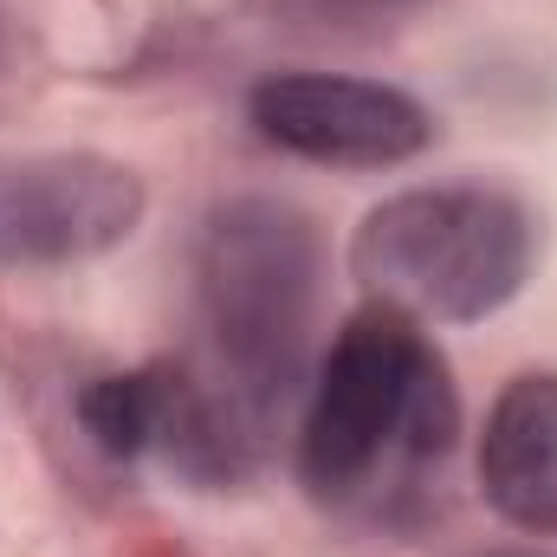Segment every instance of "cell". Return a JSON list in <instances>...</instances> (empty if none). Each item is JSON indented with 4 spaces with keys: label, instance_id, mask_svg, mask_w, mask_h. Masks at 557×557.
Wrapping results in <instances>:
<instances>
[{
    "label": "cell",
    "instance_id": "cell-4",
    "mask_svg": "<svg viewBox=\"0 0 557 557\" xmlns=\"http://www.w3.org/2000/svg\"><path fill=\"white\" fill-rule=\"evenodd\" d=\"M247 124L278 156L318 169H403L434 143V111L416 91L350 72H273L247 91Z\"/></svg>",
    "mask_w": 557,
    "mask_h": 557
},
{
    "label": "cell",
    "instance_id": "cell-7",
    "mask_svg": "<svg viewBox=\"0 0 557 557\" xmlns=\"http://www.w3.org/2000/svg\"><path fill=\"white\" fill-rule=\"evenodd\" d=\"M156 421H162V363L149 370H117V376H91L78 389V428L91 434L98 454L111 460H137L156 447Z\"/></svg>",
    "mask_w": 557,
    "mask_h": 557
},
{
    "label": "cell",
    "instance_id": "cell-3",
    "mask_svg": "<svg viewBox=\"0 0 557 557\" xmlns=\"http://www.w3.org/2000/svg\"><path fill=\"white\" fill-rule=\"evenodd\" d=\"M539 260V221L486 182H434L376 201L350 234V278L409 318L480 324L506 311Z\"/></svg>",
    "mask_w": 557,
    "mask_h": 557
},
{
    "label": "cell",
    "instance_id": "cell-6",
    "mask_svg": "<svg viewBox=\"0 0 557 557\" xmlns=\"http://www.w3.org/2000/svg\"><path fill=\"white\" fill-rule=\"evenodd\" d=\"M480 499L532 539H557V370H519L480 428Z\"/></svg>",
    "mask_w": 557,
    "mask_h": 557
},
{
    "label": "cell",
    "instance_id": "cell-2",
    "mask_svg": "<svg viewBox=\"0 0 557 557\" xmlns=\"http://www.w3.org/2000/svg\"><path fill=\"white\" fill-rule=\"evenodd\" d=\"M201 331L214 344V383L273 428L311 376V337L324 305V234L285 195L214 201L195 247Z\"/></svg>",
    "mask_w": 557,
    "mask_h": 557
},
{
    "label": "cell",
    "instance_id": "cell-5",
    "mask_svg": "<svg viewBox=\"0 0 557 557\" xmlns=\"http://www.w3.org/2000/svg\"><path fill=\"white\" fill-rule=\"evenodd\" d=\"M149 188L131 162L98 149L26 156L0 175V260L78 267L124 247L143 227Z\"/></svg>",
    "mask_w": 557,
    "mask_h": 557
},
{
    "label": "cell",
    "instance_id": "cell-1",
    "mask_svg": "<svg viewBox=\"0 0 557 557\" xmlns=\"http://www.w3.org/2000/svg\"><path fill=\"white\" fill-rule=\"evenodd\" d=\"M454 434L460 396L441 350L409 311L370 298L344 318L305 389L298 480L324 506L416 493L421 473L454 454Z\"/></svg>",
    "mask_w": 557,
    "mask_h": 557
},
{
    "label": "cell",
    "instance_id": "cell-8",
    "mask_svg": "<svg viewBox=\"0 0 557 557\" xmlns=\"http://www.w3.org/2000/svg\"><path fill=\"white\" fill-rule=\"evenodd\" d=\"M318 13H350V20H396V13H416L421 0H311Z\"/></svg>",
    "mask_w": 557,
    "mask_h": 557
}]
</instances>
